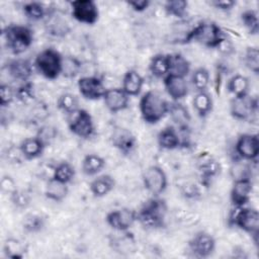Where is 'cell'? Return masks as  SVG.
<instances>
[{"mask_svg": "<svg viewBox=\"0 0 259 259\" xmlns=\"http://www.w3.org/2000/svg\"><path fill=\"white\" fill-rule=\"evenodd\" d=\"M196 166L199 172L200 183L205 187H207L211 183V180L221 172V164L206 153H201L198 156Z\"/></svg>", "mask_w": 259, "mask_h": 259, "instance_id": "cell-15", "label": "cell"}, {"mask_svg": "<svg viewBox=\"0 0 259 259\" xmlns=\"http://www.w3.org/2000/svg\"><path fill=\"white\" fill-rule=\"evenodd\" d=\"M15 94L18 100L27 103L33 98V85L30 82H25L15 90Z\"/></svg>", "mask_w": 259, "mask_h": 259, "instance_id": "cell-43", "label": "cell"}, {"mask_svg": "<svg viewBox=\"0 0 259 259\" xmlns=\"http://www.w3.org/2000/svg\"><path fill=\"white\" fill-rule=\"evenodd\" d=\"M163 83L167 94L173 101H179L188 94V84L183 77L169 74L163 79Z\"/></svg>", "mask_w": 259, "mask_h": 259, "instance_id": "cell-19", "label": "cell"}, {"mask_svg": "<svg viewBox=\"0 0 259 259\" xmlns=\"http://www.w3.org/2000/svg\"><path fill=\"white\" fill-rule=\"evenodd\" d=\"M102 99L106 108L112 113L122 111L128 107L130 96L121 88L106 89Z\"/></svg>", "mask_w": 259, "mask_h": 259, "instance_id": "cell-17", "label": "cell"}, {"mask_svg": "<svg viewBox=\"0 0 259 259\" xmlns=\"http://www.w3.org/2000/svg\"><path fill=\"white\" fill-rule=\"evenodd\" d=\"M192 105L199 117H206L212 110V98L206 91H199L193 97Z\"/></svg>", "mask_w": 259, "mask_h": 259, "instance_id": "cell-29", "label": "cell"}, {"mask_svg": "<svg viewBox=\"0 0 259 259\" xmlns=\"http://www.w3.org/2000/svg\"><path fill=\"white\" fill-rule=\"evenodd\" d=\"M75 168L69 162H61L54 169L53 177L63 183H70L75 177Z\"/></svg>", "mask_w": 259, "mask_h": 259, "instance_id": "cell-34", "label": "cell"}, {"mask_svg": "<svg viewBox=\"0 0 259 259\" xmlns=\"http://www.w3.org/2000/svg\"><path fill=\"white\" fill-rule=\"evenodd\" d=\"M241 20L244 26L247 28L249 33L257 34L259 31V20L258 13L256 10L247 9L242 12Z\"/></svg>", "mask_w": 259, "mask_h": 259, "instance_id": "cell-38", "label": "cell"}, {"mask_svg": "<svg viewBox=\"0 0 259 259\" xmlns=\"http://www.w3.org/2000/svg\"><path fill=\"white\" fill-rule=\"evenodd\" d=\"M22 228L26 233H38L45 228V219L35 213H28L23 218Z\"/></svg>", "mask_w": 259, "mask_h": 259, "instance_id": "cell-37", "label": "cell"}, {"mask_svg": "<svg viewBox=\"0 0 259 259\" xmlns=\"http://www.w3.org/2000/svg\"><path fill=\"white\" fill-rule=\"evenodd\" d=\"M68 192H69L68 184L63 183L55 179L54 177L50 178L46 184L45 195L47 198L53 201H56V202L63 201L68 195Z\"/></svg>", "mask_w": 259, "mask_h": 259, "instance_id": "cell-26", "label": "cell"}, {"mask_svg": "<svg viewBox=\"0 0 259 259\" xmlns=\"http://www.w3.org/2000/svg\"><path fill=\"white\" fill-rule=\"evenodd\" d=\"M253 189L251 178L234 179L230 197L233 206H244L250 200Z\"/></svg>", "mask_w": 259, "mask_h": 259, "instance_id": "cell-16", "label": "cell"}, {"mask_svg": "<svg viewBox=\"0 0 259 259\" xmlns=\"http://www.w3.org/2000/svg\"><path fill=\"white\" fill-rule=\"evenodd\" d=\"M126 3L130 7H132L134 11H137V12H143L150 6L149 0H134V1H127Z\"/></svg>", "mask_w": 259, "mask_h": 259, "instance_id": "cell-47", "label": "cell"}, {"mask_svg": "<svg viewBox=\"0 0 259 259\" xmlns=\"http://www.w3.org/2000/svg\"><path fill=\"white\" fill-rule=\"evenodd\" d=\"M80 94L89 100H98L103 97L106 89L100 78L97 76H83L77 82Z\"/></svg>", "mask_w": 259, "mask_h": 259, "instance_id": "cell-14", "label": "cell"}, {"mask_svg": "<svg viewBox=\"0 0 259 259\" xmlns=\"http://www.w3.org/2000/svg\"><path fill=\"white\" fill-rule=\"evenodd\" d=\"M45 147V143L37 136L26 138L19 145V149L25 160H33L41 156Z\"/></svg>", "mask_w": 259, "mask_h": 259, "instance_id": "cell-22", "label": "cell"}, {"mask_svg": "<svg viewBox=\"0 0 259 259\" xmlns=\"http://www.w3.org/2000/svg\"><path fill=\"white\" fill-rule=\"evenodd\" d=\"M57 106L66 114H71L79 109V101L76 95L65 92L61 94L57 100Z\"/></svg>", "mask_w": 259, "mask_h": 259, "instance_id": "cell-33", "label": "cell"}, {"mask_svg": "<svg viewBox=\"0 0 259 259\" xmlns=\"http://www.w3.org/2000/svg\"><path fill=\"white\" fill-rule=\"evenodd\" d=\"M23 12L32 20H40L47 15V9L39 2H28L24 4Z\"/></svg>", "mask_w": 259, "mask_h": 259, "instance_id": "cell-40", "label": "cell"}, {"mask_svg": "<svg viewBox=\"0 0 259 259\" xmlns=\"http://www.w3.org/2000/svg\"><path fill=\"white\" fill-rule=\"evenodd\" d=\"M226 37L225 32L217 23L212 21H201L189 29L183 44L195 41L208 49H218Z\"/></svg>", "mask_w": 259, "mask_h": 259, "instance_id": "cell-2", "label": "cell"}, {"mask_svg": "<svg viewBox=\"0 0 259 259\" xmlns=\"http://www.w3.org/2000/svg\"><path fill=\"white\" fill-rule=\"evenodd\" d=\"M210 5L219 10L228 11V10H231L236 5V2L232 0H214L210 2Z\"/></svg>", "mask_w": 259, "mask_h": 259, "instance_id": "cell-46", "label": "cell"}, {"mask_svg": "<svg viewBox=\"0 0 259 259\" xmlns=\"http://www.w3.org/2000/svg\"><path fill=\"white\" fill-rule=\"evenodd\" d=\"M143 183L145 188L154 196L163 193L168 185V179L165 171L157 165L148 167L143 174Z\"/></svg>", "mask_w": 259, "mask_h": 259, "instance_id": "cell-10", "label": "cell"}, {"mask_svg": "<svg viewBox=\"0 0 259 259\" xmlns=\"http://www.w3.org/2000/svg\"><path fill=\"white\" fill-rule=\"evenodd\" d=\"M68 126L73 135L82 139H89L95 133L92 116L83 108L68 115Z\"/></svg>", "mask_w": 259, "mask_h": 259, "instance_id": "cell-7", "label": "cell"}, {"mask_svg": "<svg viewBox=\"0 0 259 259\" xmlns=\"http://www.w3.org/2000/svg\"><path fill=\"white\" fill-rule=\"evenodd\" d=\"M149 71L156 78H165L169 74V55L157 54L152 57Z\"/></svg>", "mask_w": 259, "mask_h": 259, "instance_id": "cell-30", "label": "cell"}, {"mask_svg": "<svg viewBox=\"0 0 259 259\" xmlns=\"http://www.w3.org/2000/svg\"><path fill=\"white\" fill-rule=\"evenodd\" d=\"M5 68L11 78L23 83L29 81L33 71L31 63L25 59L11 60L6 64Z\"/></svg>", "mask_w": 259, "mask_h": 259, "instance_id": "cell-20", "label": "cell"}, {"mask_svg": "<svg viewBox=\"0 0 259 259\" xmlns=\"http://www.w3.org/2000/svg\"><path fill=\"white\" fill-rule=\"evenodd\" d=\"M243 61L245 66L254 74L259 73V51L256 47H249L246 49Z\"/></svg>", "mask_w": 259, "mask_h": 259, "instance_id": "cell-39", "label": "cell"}, {"mask_svg": "<svg viewBox=\"0 0 259 259\" xmlns=\"http://www.w3.org/2000/svg\"><path fill=\"white\" fill-rule=\"evenodd\" d=\"M16 97L15 90L9 84L2 83L0 86V105L1 107H7L12 103Z\"/></svg>", "mask_w": 259, "mask_h": 259, "instance_id": "cell-42", "label": "cell"}, {"mask_svg": "<svg viewBox=\"0 0 259 259\" xmlns=\"http://www.w3.org/2000/svg\"><path fill=\"white\" fill-rule=\"evenodd\" d=\"M62 62L63 56L57 50L48 48L35 56L33 65L42 77L55 80L62 73Z\"/></svg>", "mask_w": 259, "mask_h": 259, "instance_id": "cell-6", "label": "cell"}, {"mask_svg": "<svg viewBox=\"0 0 259 259\" xmlns=\"http://www.w3.org/2000/svg\"><path fill=\"white\" fill-rule=\"evenodd\" d=\"M170 103L158 92L149 90L144 93L139 102V109L147 123H157L168 114Z\"/></svg>", "mask_w": 259, "mask_h": 259, "instance_id": "cell-3", "label": "cell"}, {"mask_svg": "<svg viewBox=\"0 0 259 259\" xmlns=\"http://www.w3.org/2000/svg\"><path fill=\"white\" fill-rule=\"evenodd\" d=\"M158 145L164 150H174L182 145V139L177 131L172 125L166 126L157 136Z\"/></svg>", "mask_w": 259, "mask_h": 259, "instance_id": "cell-21", "label": "cell"}, {"mask_svg": "<svg viewBox=\"0 0 259 259\" xmlns=\"http://www.w3.org/2000/svg\"><path fill=\"white\" fill-rule=\"evenodd\" d=\"M82 63L75 57L66 56L63 57L62 73L61 75L68 79H73L81 72Z\"/></svg>", "mask_w": 259, "mask_h": 259, "instance_id": "cell-32", "label": "cell"}, {"mask_svg": "<svg viewBox=\"0 0 259 259\" xmlns=\"http://www.w3.org/2000/svg\"><path fill=\"white\" fill-rule=\"evenodd\" d=\"M25 252L24 245L15 239H9L4 244V253L9 258H21Z\"/></svg>", "mask_w": 259, "mask_h": 259, "instance_id": "cell-41", "label": "cell"}, {"mask_svg": "<svg viewBox=\"0 0 259 259\" xmlns=\"http://www.w3.org/2000/svg\"><path fill=\"white\" fill-rule=\"evenodd\" d=\"M106 224L117 232H127L137 222V211L122 207L109 211L105 218Z\"/></svg>", "mask_w": 259, "mask_h": 259, "instance_id": "cell-12", "label": "cell"}, {"mask_svg": "<svg viewBox=\"0 0 259 259\" xmlns=\"http://www.w3.org/2000/svg\"><path fill=\"white\" fill-rule=\"evenodd\" d=\"M188 249L194 257L207 258L214 252L215 240L210 234L200 231L189 240Z\"/></svg>", "mask_w": 259, "mask_h": 259, "instance_id": "cell-13", "label": "cell"}, {"mask_svg": "<svg viewBox=\"0 0 259 259\" xmlns=\"http://www.w3.org/2000/svg\"><path fill=\"white\" fill-rule=\"evenodd\" d=\"M172 120L177 125L178 131L188 130V124L190 121V114L187 108L178 101H173L169 105V111Z\"/></svg>", "mask_w": 259, "mask_h": 259, "instance_id": "cell-25", "label": "cell"}, {"mask_svg": "<svg viewBox=\"0 0 259 259\" xmlns=\"http://www.w3.org/2000/svg\"><path fill=\"white\" fill-rule=\"evenodd\" d=\"M2 37L6 48L14 55L25 52L33 41L32 30L20 24H10L3 28Z\"/></svg>", "mask_w": 259, "mask_h": 259, "instance_id": "cell-4", "label": "cell"}, {"mask_svg": "<svg viewBox=\"0 0 259 259\" xmlns=\"http://www.w3.org/2000/svg\"><path fill=\"white\" fill-rule=\"evenodd\" d=\"M168 206L164 199L154 196L146 200L137 211V221L146 229L165 227Z\"/></svg>", "mask_w": 259, "mask_h": 259, "instance_id": "cell-1", "label": "cell"}, {"mask_svg": "<svg viewBox=\"0 0 259 259\" xmlns=\"http://www.w3.org/2000/svg\"><path fill=\"white\" fill-rule=\"evenodd\" d=\"M1 188L4 192L8 193L9 195L12 194L16 189V184L14 180L10 176H3L1 179Z\"/></svg>", "mask_w": 259, "mask_h": 259, "instance_id": "cell-45", "label": "cell"}, {"mask_svg": "<svg viewBox=\"0 0 259 259\" xmlns=\"http://www.w3.org/2000/svg\"><path fill=\"white\" fill-rule=\"evenodd\" d=\"M72 16L78 22L92 25L99 18L97 4L92 0H74L70 2Z\"/></svg>", "mask_w": 259, "mask_h": 259, "instance_id": "cell-9", "label": "cell"}, {"mask_svg": "<svg viewBox=\"0 0 259 259\" xmlns=\"http://www.w3.org/2000/svg\"><path fill=\"white\" fill-rule=\"evenodd\" d=\"M190 72V63L181 54H169V74L185 78ZM168 74V75H169Z\"/></svg>", "mask_w": 259, "mask_h": 259, "instance_id": "cell-27", "label": "cell"}, {"mask_svg": "<svg viewBox=\"0 0 259 259\" xmlns=\"http://www.w3.org/2000/svg\"><path fill=\"white\" fill-rule=\"evenodd\" d=\"M105 167V160L97 154L86 155L81 164L82 172L87 176H94L98 174Z\"/></svg>", "mask_w": 259, "mask_h": 259, "instance_id": "cell-31", "label": "cell"}, {"mask_svg": "<svg viewBox=\"0 0 259 259\" xmlns=\"http://www.w3.org/2000/svg\"><path fill=\"white\" fill-rule=\"evenodd\" d=\"M10 199L13 205L17 208H26L30 203L29 195L23 191L16 189L12 194H10Z\"/></svg>", "mask_w": 259, "mask_h": 259, "instance_id": "cell-44", "label": "cell"}, {"mask_svg": "<svg viewBox=\"0 0 259 259\" xmlns=\"http://www.w3.org/2000/svg\"><path fill=\"white\" fill-rule=\"evenodd\" d=\"M144 86V78L136 70H128L122 78L121 89L128 96H138L141 94Z\"/></svg>", "mask_w": 259, "mask_h": 259, "instance_id": "cell-23", "label": "cell"}, {"mask_svg": "<svg viewBox=\"0 0 259 259\" xmlns=\"http://www.w3.org/2000/svg\"><path fill=\"white\" fill-rule=\"evenodd\" d=\"M110 139L113 147L123 155L131 154L137 146V140L135 136L124 127L114 128Z\"/></svg>", "mask_w": 259, "mask_h": 259, "instance_id": "cell-18", "label": "cell"}, {"mask_svg": "<svg viewBox=\"0 0 259 259\" xmlns=\"http://www.w3.org/2000/svg\"><path fill=\"white\" fill-rule=\"evenodd\" d=\"M235 152L239 160L253 162L259 154V139L257 134H242L236 141Z\"/></svg>", "mask_w": 259, "mask_h": 259, "instance_id": "cell-11", "label": "cell"}, {"mask_svg": "<svg viewBox=\"0 0 259 259\" xmlns=\"http://www.w3.org/2000/svg\"><path fill=\"white\" fill-rule=\"evenodd\" d=\"M258 111V99L249 94L242 97H233L230 102L231 115L237 120H252Z\"/></svg>", "mask_w": 259, "mask_h": 259, "instance_id": "cell-8", "label": "cell"}, {"mask_svg": "<svg viewBox=\"0 0 259 259\" xmlns=\"http://www.w3.org/2000/svg\"><path fill=\"white\" fill-rule=\"evenodd\" d=\"M231 227H237L242 231L257 238L259 232V213L256 208L244 206H233L228 219Z\"/></svg>", "mask_w": 259, "mask_h": 259, "instance_id": "cell-5", "label": "cell"}, {"mask_svg": "<svg viewBox=\"0 0 259 259\" xmlns=\"http://www.w3.org/2000/svg\"><path fill=\"white\" fill-rule=\"evenodd\" d=\"M114 186H115V181L113 177L109 174H102L97 176L90 182L89 189L93 194V196L103 197L107 195L110 191H112Z\"/></svg>", "mask_w": 259, "mask_h": 259, "instance_id": "cell-24", "label": "cell"}, {"mask_svg": "<svg viewBox=\"0 0 259 259\" xmlns=\"http://www.w3.org/2000/svg\"><path fill=\"white\" fill-rule=\"evenodd\" d=\"M188 3L185 0H170L164 4L165 12L176 18H183L187 13Z\"/></svg>", "mask_w": 259, "mask_h": 259, "instance_id": "cell-36", "label": "cell"}, {"mask_svg": "<svg viewBox=\"0 0 259 259\" xmlns=\"http://www.w3.org/2000/svg\"><path fill=\"white\" fill-rule=\"evenodd\" d=\"M250 88L249 79L241 74H236L227 82V90L234 95V97H242L248 95Z\"/></svg>", "mask_w": 259, "mask_h": 259, "instance_id": "cell-28", "label": "cell"}, {"mask_svg": "<svg viewBox=\"0 0 259 259\" xmlns=\"http://www.w3.org/2000/svg\"><path fill=\"white\" fill-rule=\"evenodd\" d=\"M182 193L187 198H195L200 192L195 184H186L182 187Z\"/></svg>", "mask_w": 259, "mask_h": 259, "instance_id": "cell-48", "label": "cell"}, {"mask_svg": "<svg viewBox=\"0 0 259 259\" xmlns=\"http://www.w3.org/2000/svg\"><path fill=\"white\" fill-rule=\"evenodd\" d=\"M210 81V75L207 69L204 67L197 68L191 75V83L197 92L206 91V88Z\"/></svg>", "mask_w": 259, "mask_h": 259, "instance_id": "cell-35", "label": "cell"}]
</instances>
